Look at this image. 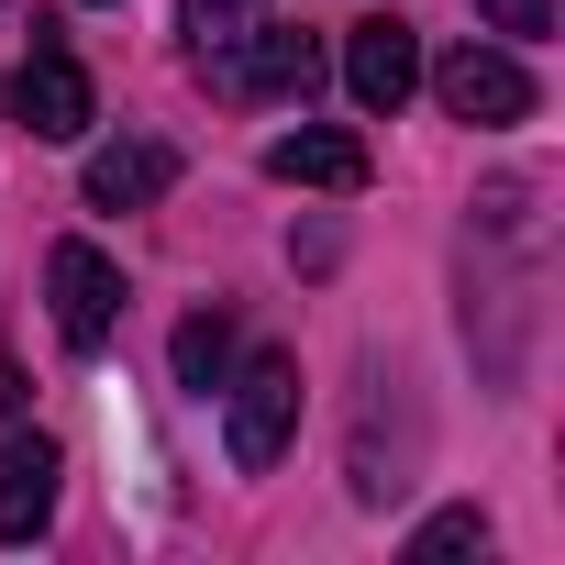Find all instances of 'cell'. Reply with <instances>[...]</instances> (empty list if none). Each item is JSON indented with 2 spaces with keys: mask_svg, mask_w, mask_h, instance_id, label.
<instances>
[{
  "mask_svg": "<svg viewBox=\"0 0 565 565\" xmlns=\"http://www.w3.org/2000/svg\"><path fill=\"white\" fill-rule=\"evenodd\" d=\"M433 100H444L455 122H477V134H510V122H532V67L499 56V45H455V56L433 67Z\"/></svg>",
  "mask_w": 565,
  "mask_h": 565,
  "instance_id": "277c9868",
  "label": "cell"
},
{
  "mask_svg": "<svg viewBox=\"0 0 565 565\" xmlns=\"http://www.w3.org/2000/svg\"><path fill=\"white\" fill-rule=\"evenodd\" d=\"M311 78H322V45L277 34V23H255L233 56H211V89H244V100H311Z\"/></svg>",
  "mask_w": 565,
  "mask_h": 565,
  "instance_id": "8992f818",
  "label": "cell"
},
{
  "mask_svg": "<svg viewBox=\"0 0 565 565\" xmlns=\"http://www.w3.org/2000/svg\"><path fill=\"white\" fill-rule=\"evenodd\" d=\"M78 189H89V211H145V200H167V189H178V145L122 134V145H100V156L78 167Z\"/></svg>",
  "mask_w": 565,
  "mask_h": 565,
  "instance_id": "52a82bcc",
  "label": "cell"
},
{
  "mask_svg": "<svg viewBox=\"0 0 565 565\" xmlns=\"http://www.w3.org/2000/svg\"><path fill=\"white\" fill-rule=\"evenodd\" d=\"M477 12H488V23H499V34H521V45H532V34H543V23H554V0H477Z\"/></svg>",
  "mask_w": 565,
  "mask_h": 565,
  "instance_id": "4fadbf2b",
  "label": "cell"
},
{
  "mask_svg": "<svg viewBox=\"0 0 565 565\" xmlns=\"http://www.w3.org/2000/svg\"><path fill=\"white\" fill-rule=\"evenodd\" d=\"M266 178H277V189H333V200H344V189H366V145L333 134V122H300V134L266 145Z\"/></svg>",
  "mask_w": 565,
  "mask_h": 565,
  "instance_id": "9c48e42d",
  "label": "cell"
},
{
  "mask_svg": "<svg viewBox=\"0 0 565 565\" xmlns=\"http://www.w3.org/2000/svg\"><path fill=\"white\" fill-rule=\"evenodd\" d=\"M23 399H34V388H23V366H12V355H0V422H12Z\"/></svg>",
  "mask_w": 565,
  "mask_h": 565,
  "instance_id": "5bb4252c",
  "label": "cell"
},
{
  "mask_svg": "<svg viewBox=\"0 0 565 565\" xmlns=\"http://www.w3.org/2000/svg\"><path fill=\"white\" fill-rule=\"evenodd\" d=\"M167 355H178V388H200V399H211V388L233 377V311H189Z\"/></svg>",
  "mask_w": 565,
  "mask_h": 565,
  "instance_id": "30bf717a",
  "label": "cell"
},
{
  "mask_svg": "<svg viewBox=\"0 0 565 565\" xmlns=\"http://www.w3.org/2000/svg\"><path fill=\"white\" fill-rule=\"evenodd\" d=\"M255 23H266V0H178V34H189V56H200V67H211V56H233Z\"/></svg>",
  "mask_w": 565,
  "mask_h": 565,
  "instance_id": "8fae6325",
  "label": "cell"
},
{
  "mask_svg": "<svg viewBox=\"0 0 565 565\" xmlns=\"http://www.w3.org/2000/svg\"><path fill=\"white\" fill-rule=\"evenodd\" d=\"M45 300H56V333H67L78 355H100V344L122 333V266H111L100 244L67 233V244L45 255Z\"/></svg>",
  "mask_w": 565,
  "mask_h": 565,
  "instance_id": "3957f363",
  "label": "cell"
},
{
  "mask_svg": "<svg viewBox=\"0 0 565 565\" xmlns=\"http://www.w3.org/2000/svg\"><path fill=\"white\" fill-rule=\"evenodd\" d=\"M222 444H233V466L244 477H266L277 455H289V433H300V355H255V366H233L222 377Z\"/></svg>",
  "mask_w": 565,
  "mask_h": 565,
  "instance_id": "7a4b0ae2",
  "label": "cell"
},
{
  "mask_svg": "<svg viewBox=\"0 0 565 565\" xmlns=\"http://www.w3.org/2000/svg\"><path fill=\"white\" fill-rule=\"evenodd\" d=\"M466 543H488V510H433L422 532H411V554L433 565V554H466Z\"/></svg>",
  "mask_w": 565,
  "mask_h": 565,
  "instance_id": "7c38bea8",
  "label": "cell"
},
{
  "mask_svg": "<svg viewBox=\"0 0 565 565\" xmlns=\"http://www.w3.org/2000/svg\"><path fill=\"white\" fill-rule=\"evenodd\" d=\"M12 122H23L34 145H78V134L100 122L89 67L67 56V23H56V12H34V56H23V78H12Z\"/></svg>",
  "mask_w": 565,
  "mask_h": 565,
  "instance_id": "6da1fadb",
  "label": "cell"
},
{
  "mask_svg": "<svg viewBox=\"0 0 565 565\" xmlns=\"http://www.w3.org/2000/svg\"><path fill=\"white\" fill-rule=\"evenodd\" d=\"M344 89H355V111H399L411 89H422V34L399 23V12H366L355 34H344Z\"/></svg>",
  "mask_w": 565,
  "mask_h": 565,
  "instance_id": "5b68a950",
  "label": "cell"
},
{
  "mask_svg": "<svg viewBox=\"0 0 565 565\" xmlns=\"http://www.w3.org/2000/svg\"><path fill=\"white\" fill-rule=\"evenodd\" d=\"M45 521H56V444L0 433V543H34Z\"/></svg>",
  "mask_w": 565,
  "mask_h": 565,
  "instance_id": "ba28073f",
  "label": "cell"
}]
</instances>
